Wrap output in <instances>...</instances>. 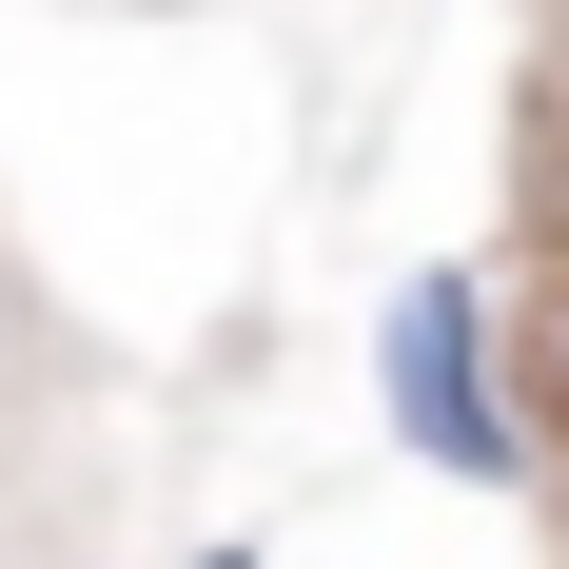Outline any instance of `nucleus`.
Masks as SVG:
<instances>
[{"label": "nucleus", "mask_w": 569, "mask_h": 569, "mask_svg": "<svg viewBox=\"0 0 569 569\" xmlns=\"http://www.w3.org/2000/svg\"><path fill=\"white\" fill-rule=\"evenodd\" d=\"M471 335H491V295L432 256V276L393 295V432H412V471H452V491H511V412H491V373H471Z\"/></svg>", "instance_id": "obj_1"}, {"label": "nucleus", "mask_w": 569, "mask_h": 569, "mask_svg": "<svg viewBox=\"0 0 569 569\" xmlns=\"http://www.w3.org/2000/svg\"><path fill=\"white\" fill-rule=\"evenodd\" d=\"M550 393H569V335H550Z\"/></svg>", "instance_id": "obj_2"}, {"label": "nucleus", "mask_w": 569, "mask_h": 569, "mask_svg": "<svg viewBox=\"0 0 569 569\" xmlns=\"http://www.w3.org/2000/svg\"><path fill=\"white\" fill-rule=\"evenodd\" d=\"M217 569H256V550H217Z\"/></svg>", "instance_id": "obj_3"}]
</instances>
